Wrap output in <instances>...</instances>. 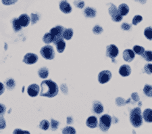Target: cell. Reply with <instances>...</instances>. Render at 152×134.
Wrapping results in <instances>:
<instances>
[{
  "label": "cell",
  "instance_id": "obj_1",
  "mask_svg": "<svg viewBox=\"0 0 152 134\" xmlns=\"http://www.w3.org/2000/svg\"><path fill=\"white\" fill-rule=\"evenodd\" d=\"M59 88L58 85L51 80H45L41 83V96L53 97L58 94Z\"/></svg>",
  "mask_w": 152,
  "mask_h": 134
},
{
  "label": "cell",
  "instance_id": "obj_44",
  "mask_svg": "<svg viewBox=\"0 0 152 134\" xmlns=\"http://www.w3.org/2000/svg\"><path fill=\"white\" fill-rule=\"evenodd\" d=\"M61 89H62V91L64 94H67L68 89H67L66 85L65 84L62 85V86H61Z\"/></svg>",
  "mask_w": 152,
  "mask_h": 134
},
{
  "label": "cell",
  "instance_id": "obj_28",
  "mask_svg": "<svg viewBox=\"0 0 152 134\" xmlns=\"http://www.w3.org/2000/svg\"><path fill=\"white\" fill-rule=\"evenodd\" d=\"M133 52L137 53V55H141L143 54L145 52V48L142 46L139 45H134L133 47Z\"/></svg>",
  "mask_w": 152,
  "mask_h": 134
},
{
  "label": "cell",
  "instance_id": "obj_4",
  "mask_svg": "<svg viewBox=\"0 0 152 134\" xmlns=\"http://www.w3.org/2000/svg\"><path fill=\"white\" fill-rule=\"evenodd\" d=\"M112 117L108 114H104L99 119V127L100 130L103 131H107L111 126Z\"/></svg>",
  "mask_w": 152,
  "mask_h": 134
},
{
  "label": "cell",
  "instance_id": "obj_15",
  "mask_svg": "<svg viewBox=\"0 0 152 134\" xmlns=\"http://www.w3.org/2000/svg\"><path fill=\"white\" fill-rule=\"evenodd\" d=\"M86 125L89 127V128H95L97 127L98 125V121L97 117L95 116H91L87 119V121H86Z\"/></svg>",
  "mask_w": 152,
  "mask_h": 134
},
{
  "label": "cell",
  "instance_id": "obj_10",
  "mask_svg": "<svg viewBox=\"0 0 152 134\" xmlns=\"http://www.w3.org/2000/svg\"><path fill=\"white\" fill-rule=\"evenodd\" d=\"M39 91H40L39 86L35 83L30 85L27 89V93L31 97H36L37 96H38Z\"/></svg>",
  "mask_w": 152,
  "mask_h": 134
},
{
  "label": "cell",
  "instance_id": "obj_40",
  "mask_svg": "<svg viewBox=\"0 0 152 134\" xmlns=\"http://www.w3.org/2000/svg\"><path fill=\"white\" fill-rule=\"evenodd\" d=\"M121 29L124 31H129L131 29V25L128 23H123L121 25Z\"/></svg>",
  "mask_w": 152,
  "mask_h": 134
},
{
  "label": "cell",
  "instance_id": "obj_14",
  "mask_svg": "<svg viewBox=\"0 0 152 134\" xmlns=\"http://www.w3.org/2000/svg\"><path fill=\"white\" fill-rule=\"evenodd\" d=\"M131 69L129 65L124 64L119 69V74L122 77H128L131 75Z\"/></svg>",
  "mask_w": 152,
  "mask_h": 134
},
{
  "label": "cell",
  "instance_id": "obj_5",
  "mask_svg": "<svg viewBox=\"0 0 152 134\" xmlns=\"http://www.w3.org/2000/svg\"><path fill=\"white\" fill-rule=\"evenodd\" d=\"M40 53L46 60H53L55 57L54 49L51 45H45L41 49Z\"/></svg>",
  "mask_w": 152,
  "mask_h": 134
},
{
  "label": "cell",
  "instance_id": "obj_7",
  "mask_svg": "<svg viewBox=\"0 0 152 134\" xmlns=\"http://www.w3.org/2000/svg\"><path fill=\"white\" fill-rule=\"evenodd\" d=\"M119 53V50L116 45L111 44L107 46L106 48V56L107 57L112 58L114 61V58H116Z\"/></svg>",
  "mask_w": 152,
  "mask_h": 134
},
{
  "label": "cell",
  "instance_id": "obj_27",
  "mask_svg": "<svg viewBox=\"0 0 152 134\" xmlns=\"http://www.w3.org/2000/svg\"><path fill=\"white\" fill-rule=\"evenodd\" d=\"M144 35L148 40L151 41L152 40V27L149 26L147 27L144 31Z\"/></svg>",
  "mask_w": 152,
  "mask_h": 134
},
{
  "label": "cell",
  "instance_id": "obj_38",
  "mask_svg": "<svg viewBox=\"0 0 152 134\" xmlns=\"http://www.w3.org/2000/svg\"><path fill=\"white\" fill-rule=\"evenodd\" d=\"M102 31H103V29L99 25L95 26L94 28V29H93V32H94V33L96 34V35H98V34H100L101 33H102Z\"/></svg>",
  "mask_w": 152,
  "mask_h": 134
},
{
  "label": "cell",
  "instance_id": "obj_19",
  "mask_svg": "<svg viewBox=\"0 0 152 134\" xmlns=\"http://www.w3.org/2000/svg\"><path fill=\"white\" fill-rule=\"evenodd\" d=\"M84 14L86 17H88V18H94L96 16V10L94 8L88 7L84 10Z\"/></svg>",
  "mask_w": 152,
  "mask_h": 134
},
{
  "label": "cell",
  "instance_id": "obj_46",
  "mask_svg": "<svg viewBox=\"0 0 152 134\" xmlns=\"http://www.w3.org/2000/svg\"><path fill=\"white\" fill-rule=\"evenodd\" d=\"M67 123H68V124L72 123V119L71 118V117H68V119H67Z\"/></svg>",
  "mask_w": 152,
  "mask_h": 134
},
{
  "label": "cell",
  "instance_id": "obj_32",
  "mask_svg": "<svg viewBox=\"0 0 152 134\" xmlns=\"http://www.w3.org/2000/svg\"><path fill=\"white\" fill-rule=\"evenodd\" d=\"M143 21V17L140 15H137L133 18V21H132V23H133L134 25H137V24L140 23Z\"/></svg>",
  "mask_w": 152,
  "mask_h": 134
},
{
  "label": "cell",
  "instance_id": "obj_21",
  "mask_svg": "<svg viewBox=\"0 0 152 134\" xmlns=\"http://www.w3.org/2000/svg\"><path fill=\"white\" fill-rule=\"evenodd\" d=\"M56 49L59 53H62L66 48V43L64 40H61L56 44Z\"/></svg>",
  "mask_w": 152,
  "mask_h": 134
},
{
  "label": "cell",
  "instance_id": "obj_20",
  "mask_svg": "<svg viewBox=\"0 0 152 134\" xmlns=\"http://www.w3.org/2000/svg\"><path fill=\"white\" fill-rule=\"evenodd\" d=\"M63 37L66 40H70L73 36V30L72 29H65L63 32Z\"/></svg>",
  "mask_w": 152,
  "mask_h": 134
},
{
  "label": "cell",
  "instance_id": "obj_22",
  "mask_svg": "<svg viewBox=\"0 0 152 134\" xmlns=\"http://www.w3.org/2000/svg\"><path fill=\"white\" fill-rule=\"evenodd\" d=\"M38 75L42 79H46L49 75V70L46 67H42L39 70Z\"/></svg>",
  "mask_w": 152,
  "mask_h": 134
},
{
  "label": "cell",
  "instance_id": "obj_31",
  "mask_svg": "<svg viewBox=\"0 0 152 134\" xmlns=\"http://www.w3.org/2000/svg\"><path fill=\"white\" fill-rule=\"evenodd\" d=\"M62 133H76V130L72 127H66L62 130Z\"/></svg>",
  "mask_w": 152,
  "mask_h": 134
},
{
  "label": "cell",
  "instance_id": "obj_33",
  "mask_svg": "<svg viewBox=\"0 0 152 134\" xmlns=\"http://www.w3.org/2000/svg\"><path fill=\"white\" fill-rule=\"evenodd\" d=\"M58 126H59V122L54 120V119H51V130L56 131L58 129Z\"/></svg>",
  "mask_w": 152,
  "mask_h": 134
},
{
  "label": "cell",
  "instance_id": "obj_13",
  "mask_svg": "<svg viewBox=\"0 0 152 134\" xmlns=\"http://www.w3.org/2000/svg\"><path fill=\"white\" fill-rule=\"evenodd\" d=\"M18 21L20 24V25L23 26V27H26V26H27L29 23H30L31 18L27 14H23L19 16Z\"/></svg>",
  "mask_w": 152,
  "mask_h": 134
},
{
  "label": "cell",
  "instance_id": "obj_3",
  "mask_svg": "<svg viewBox=\"0 0 152 134\" xmlns=\"http://www.w3.org/2000/svg\"><path fill=\"white\" fill-rule=\"evenodd\" d=\"M64 30H65L64 27H63V26H60V25L56 26H55V27L52 28L50 30V33H51V35H52L53 37V43H54L55 45L60 40H64L62 35H63L64 31Z\"/></svg>",
  "mask_w": 152,
  "mask_h": 134
},
{
  "label": "cell",
  "instance_id": "obj_36",
  "mask_svg": "<svg viewBox=\"0 0 152 134\" xmlns=\"http://www.w3.org/2000/svg\"><path fill=\"white\" fill-rule=\"evenodd\" d=\"M75 5L77 8L81 9L85 6V2L82 1V0H77V1H75Z\"/></svg>",
  "mask_w": 152,
  "mask_h": 134
},
{
  "label": "cell",
  "instance_id": "obj_29",
  "mask_svg": "<svg viewBox=\"0 0 152 134\" xmlns=\"http://www.w3.org/2000/svg\"><path fill=\"white\" fill-rule=\"evenodd\" d=\"M15 81L13 79H9L6 81V85L9 90L13 89L15 87Z\"/></svg>",
  "mask_w": 152,
  "mask_h": 134
},
{
  "label": "cell",
  "instance_id": "obj_34",
  "mask_svg": "<svg viewBox=\"0 0 152 134\" xmlns=\"http://www.w3.org/2000/svg\"><path fill=\"white\" fill-rule=\"evenodd\" d=\"M144 70L147 74L148 75L152 74V64H147L145 65Z\"/></svg>",
  "mask_w": 152,
  "mask_h": 134
},
{
  "label": "cell",
  "instance_id": "obj_11",
  "mask_svg": "<svg viewBox=\"0 0 152 134\" xmlns=\"http://www.w3.org/2000/svg\"><path fill=\"white\" fill-rule=\"evenodd\" d=\"M60 10L64 14H69L72 12V6H70V4L66 1V0H62L59 5Z\"/></svg>",
  "mask_w": 152,
  "mask_h": 134
},
{
  "label": "cell",
  "instance_id": "obj_43",
  "mask_svg": "<svg viewBox=\"0 0 152 134\" xmlns=\"http://www.w3.org/2000/svg\"><path fill=\"white\" fill-rule=\"evenodd\" d=\"M132 98L134 100V101L138 102L139 100V97L138 96V94L137 93H133L132 94Z\"/></svg>",
  "mask_w": 152,
  "mask_h": 134
},
{
  "label": "cell",
  "instance_id": "obj_2",
  "mask_svg": "<svg viewBox=\"0 0 152 134\" xmlns=\"http://www.w3.org/2000/svg\"><path fill=\"white\" fill-rule=\"evenodd\" d=\"M130 121L134 127H139L143 124V116L140 108H134L130 113Z\"/></svg>",
  "mask_w": 152,
  "mask_h": 134
},
{
  "label": "cell",
  "instance_id": "obj_17",
  "mask_svg": "<svg viewBox=\"0 0 152 134\" xmlns=\"http://www.w3.org/2000/svg\"><path fill=\"white\" fill-rule=\"evenodd\" d=\"M143 118L148 123H152V109L147 108L143 113Z\"/></svg>",
  "mask_w": 152,
  "mask_h": 134
},
{
  "label": "cell",
  "instance_id": "obj_9",
  "mask_svg": "<svg viewBox=\"0 0 152 134\" xmlns=\"http://www.w3.org/2000/svg\"><path fill=\"white\" fill-rule=\"evenodd\" d=\"M38 61V56L35 53H28L24 56L23 62L26 64H33Z\"/></svg>",
  "mask_w": 152,
  "mask_h": 134
},
{
  "label": "cell",
  "instance_id": "obj_45",
  "mask_svg": "<svg viewBox=\"0 0 152 134\" xmlns=\"http://www.w3.org/2000/svg\"><path fill=\"white\" fill-rule=\"evenodd\" d=\"M5 91V86L2 83L0 82V96L4 93Z\"/></svg>",
  "mask_w": 152,
  "mask_h": 134
},
{
  "label": "cell",
  "instance_id": "obj_35",
  "mask_svg": "<svg viewBox=\"0 0 152 134\" xmlns=\"http://www.w3.org/2000/svg\"><path fill=\"white\" fill-rule=\"evenodd\" d=\"M3 4L6 5V6H10V5H13L16 4L18 0H1Z\"/></svg>",
  "mask_w": 152,
  "mask_h": 134
},
{
  "label": "cell",
  "instance_id": "obj_30",
  "mask_svg": "<svg viewBox=\"0 0 152 134\" xmlns=\"http://www.w3.org/2000/svg\"><path fill=\"white\" fill-rule=\"evenodd\" d=\"M50 124L49 123V121L47 120H43L41 121L40 124H39V127L43 130H48L49 127H50Z\"/></svg>",
  "mask_w": 152,
  "mask_h": 134
},
{
  "label": "cell",
  "instance_id": "obj_8",
  "mask_svg": "<svg viewBox=\"0 0 152 134\" xmlns=\"http://www.w3.org/2000/svg\"><path fill=\"white\" fill-rule=\"evenodd\" d=\"M112 78V72L110 70H103L98 75V81L101 84H104L108 82Z\"/></svg>",
  "mask_w": 152,
  "mask_h": 134
},
{
  "label": "cell",
  "instance_id": "obj_18",
  "mask_svg": "<svg viewBox=\"0 0 152 134\" xmlns=\"http://www.w3.org/2000/svg\"><path fill=\"white\" fill-rule=\"evenodd\" d=\"M118 10L122 16L127 15L129 12V7L126 4H122L120 5Z\"/></svg>",
  "mask_w": 152,
  "mask_h": 134
},
{
  "label": "cell",
  "instance_id": "obj_39",
  "mask_svg": "<svg viewBox=\"0 0 152 134\" xmlns=\"http://www.w3.org/2000/svg\"><path fill=\"white\" fill-rule=\"evenodd\" d=\"M6 127V120L2 116H0V130H4Z\"/></svg>",
  "mask_w": 152,
  "mask_h": 134
},
{
  "label": "cell",
  "instance_id": "obj_25",
  "mask_svg": "<svg viewBox=\"0 0 152 134\" xmlns=\"http://www.w3.org/2000/svg\"><path fill=\"white\" fill-rule=\"evenodd\" d=\"M12 26H13V28L14 29V31H20L22 29V26L20 25V24L19 23V21H18V18H14L13 20H12Z\"/></svg>",
  "mask_w": 152,
  "mask_h": 134
},
{
  "label": "cell",
  "instance_id": "obj_26",
  "mask_svg": "<svg viewBox=\"0 0 152 134\" xmlns=\"http://www.w3.org/2000/svg\"><path fill=\"white\" fill-rule=\"evenodd\" d=\"M143 59L148 62H152V51H145L142 54Z\"/></svg>",
  "mask_w": 152,
  "mask_h": 134
},
{
  "label": "cell",
  "instance_id": "obj_37",
  "mask_svg": "<svg viewBox=\"0 0 152 134\" xmlns=\"http://www.w3.org/2000/svg\"><path fill=\"white\" fill-rule=\"evenodd\" d=\"M39 17L38 16V14H31V23L33 24H35L37 22L39 21Z\"/></svg>",
  "mask_w": 152,
  "mask_h": 134
},
{
  "label": "cell",
  "instance_id": "obj_6",
  "mask_svg": "<svg viewBox=\"0 0 152 134\" xmlns=\"http://www.w3.org/2000/svg\"><path fill=\"white\" fill-rule=\"evenodd\" d=\"M108 12L113 21L117 22L118 23V22H121L122 20L123 16L120 14L117 7L113 4H110V6L108 9Z\"/></svg>",
  "mask_w": 152,
  "mask_h": 134
},
{
  "label": "cell",
  "instance_id": "obj_12",
  "mask_svg": "<svg viewBox=\"0 0 152 134\" xmlns=\"http://www.w3.org/2000/svg\"><path fill=\"white\" fill-rule=\"evenodd\" d=\"M134 56H135L134 55V52L132 50L127 49V50H125L123 52V59L126 62H132L134 60Z\"/></svg>",
  "mask_w": 152,
  "mask_h": 134
},
{
  "label": "cell",
  "instance_id": "obj_41",
  "mask_svg": "<svg viewBox=\"0 0 152 134\" xmlns=\"http://www.w3.org/2000/svg\"><path fill=\"white\" fill-rule=\"evenodd\" d=\"M6 106H5L4 104H0V115L4 114L5 113V112H6Z\"/></svg>",
  "mask_w": 152,
  "mask_h": 134
},
{
  "label": "cell",
  "instance_id": "obj_23",
  "mask_svg": "<svg viewBox=\"0 0 152 134\" xmlns=\"http://www.w3.org/2000/svg\"><path fill=\"white\" fill-rule=\"evenodd\" d=\"M43 41L44 43H47V44H50V43H52L53 41V37L51 35V33L50 32L47 33L44 35Z\"/></svg>",
  "mask_w": 152,
  "mask_h": 134
},
{
  "label": "cell",
  "instance_id": "obj_47",
  "mask_svg": "<svg viewBox=\"0 0 152 134\" xmlns=\"http://www.w3.org/2000/svg\"><path fill=\"white\" fill-rule=\"evenodd\" d=\"M135 1H138V2H139V3H141L142 4H144L146 3L147 0H135Z\"/></svg>",
  "mask_w": 152,
  "mask_h": 134
},
{
  "label": "cell",
  "instance_id": "obj_16",
  "mask_svg": "<svg viewBox=\"0 0 152 134\" xmlns=\"http://www.w3.org/2000/svg\"><path fill=\"white\" fill-rule=\"evenodd\" d=\"M93 111L94 113L99 114L104 111V106L99 101H95L93 104Z\"/></svg>",
  "mask_w": 152,
  "mask_h": 134
},
{
  "label": "cell",
  "instance_id": "obj_42",
  "mask_svg": "<svg viewBox=\"0 0 152 134\" xmlns=\"http://www.w3.org/2000/svg\"><path fill=\"white\" fill-rule=\"evenodd\" d=\"M29 133V131H23V130H20V129H17V130H15L14 131V133Z\"/></svg>",
  "mask_w": 152,
  "mask_h": 134
},
{
  "label": "cell",
  "instance_id": "obj_24",
  "mask_svg": "<svg viewBox=\"0 0 152 134\" xmlns=\"http://www.w3.org/2000/svg\"><path fill=\"white\" fill-rule=\"evenodd\" d=\"M143 93L145 96L149 97H152V85L146 84L143 89Z\"/></svg>",
  "mask_w": 152,
  "mask_h": 134
}]
</instances>
